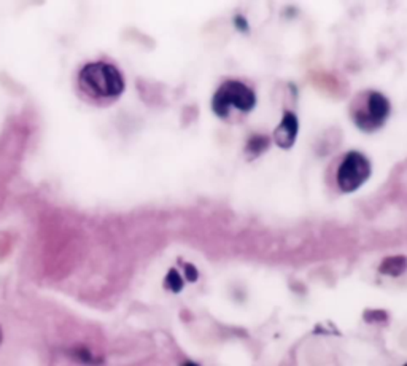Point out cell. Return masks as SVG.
Masks as SVG:
<instances>
[{
	"instance_id": "cell-4",
	"label": "cell",
	"mask_w": 407,
	"mask_h": 366,
	"mask_svg": "<svg viewBox=\"0 0 407 366\" xmlns=\"http://www.w3.org/2000/svg\"><path fill=\"white\" fill-rule=\"evenodd\" d=\"M370 175V164L368 158L350 151L344 156L341 166L337 169V187L342 193H351L360 188Z\"/></svg>"
},
{
	"instance_id": "cell-11",
	"label": "cell",
	"mask_w": 407,
	"mask_h": 366,
	"mask_svg": "<svg viewBox=\"0 0 407 366\" xmlns=\"http://www.w3.org/2000/svg\"><path fill=\"white\" fill-rule=\"evenodd\" d=\"M234 23H235L237 27H240V30H247V29H248L247 23H245V20H244V18H242V16H237Z\"/></svg>"
},
{
	"instance_id": "cell-1",
	"label": "cell",
	"mask_w": 407,
	"mask_h": 366,
	"mask_svg": "<svg viewBox=\"0 0 407 366\" xmlns=\"http://www.w3.org/2000/svg\"><path fill=\"white\" fill-rule=\"evenodd\" d=\"M124 77L113 64L96 61L78 73V89L89 102L108 103L117 101L124 91Z\"/></svg>"
},
{
	"instance_id": "cell-9",
	"label": "cell",
	"mask_w": 407,
	"mask_h": 366,
	"mask_svg": "<svg viewBox=\"0 0 407 366\" xmlns=\"http://www.w3.org/2000/svg\"><path fill=\"white\" fill-rule=\"evenodd\" d=\"M74 353V358L78 360V362L82 363H86V365H93V363H99L101 360L93 355V352L88 351V349H82V347H77V349L72 351Z\"/></svg>"
},
{
	"instance_id": "cell-12",
	"label": "cell",
	"mask_w": 407,
	"mask_h": 366,
	"mask_svg": "<svg viewBox=\"0 0 407 366\" xmlns=\"http://www.w3.org/2000/svg\"><path fill=\"white\" fill-rule=\"evenodd\" d=\"M181 366H199V365H198V363H194V362H185V363L181 365Z\"/></svg>"
},
{
	"instance_id": "cell-13",
	"label": "cell",
	"mask_w": 407,
	"mask_h": 366,
	"mask_svg": "<svg viewBox=\"0 0 407 366\" xmlns=\"http://www.w3.org/2000/svg\"><path fill=\"white\" fill-rule=\"evenodd\" d=\"M2 341H4V333H2V328H0V344H2Z\"/></svg>"
},
{
	"instance_id": "cell-10",
	"label": "cell",
	"mask_w": 407,
	"mask_h": 366,
	"mask_svg": "<svg viewBox=\"0 0 407 366\" xmlns=\"http://www.w3.org/2000/svg\"><path fill=\"white\" fill-rule=\"evenodd\" d=\"M185 276L188 280H190V282H196L199 277V272L193 265H185Z\"/></svg>"
},
{
	"instance_id": "cell-7",
	"label": "cell",
	"mask_w": 407,
	"mask_h": 366,
	"mask_svg": "<svg viewBox=\"0 0 407 366\" xmlns=\"http://www.w3.org/2000/svg\"><path fill=\"white\" fill-rule=\"evenodd\" d=\"M164 286L174 293L181 291V289H183V279H181L177 270H171L167 272L166 279H164Z\"/></svg>"
},
{
	"instance_id": "cell-3",
	"label": "cell",
	"mask_w": 407,
	"mask_h": 366,
	"mask_svg": "<svg viewBox=\"0 0 407 366\" xmlns=\"http://www.w3.org/2000/svg\"><path fill=\"white\" fill-rule=\"evenodd\" d=\"M351 113L361 131L373 132L387 121L390 115V101L377 91H369L355 101Z\"/></svg>"
},
{
	"instance_id": "cell-5",
	"label": "cell",
	"mask_w": 407,
	"mask_h": 366,
	"mask_svg": "<svg viewBox=\"0 0 407 366\" xmlns=\"http://www.w3.org/2000/svg\"><path fill=\"white\" fill-rule=\"evenodd\" d=\"M297 118L293 112H285L282 123L274 131V140L280 149H290L293 146L297 137Z\"/></svg>"
},
{
	"instance_id": "cell-6",
	"label": "cell",
	"mask_w": 407,
	"mask_h": 366,
	"mask_svg": "<svg viewBox=\"0 0 407 366\" xmlns=\"http://www.w3.org/2000/svg\"><path fill=\"white\" fill-rule=\"evenodd\" d=\"M407 270V258L406 256H390L382 261L379 271L385 276L398 277L401 274H404Z\"/></svg>"
},
{
	"instance_id": "cell-2",
	"label": "cell",
	"mask_w": 407,
	"mask_h": 366,
	"mask_svg": "<svg viewBox=\"0 0 407 366\" xmlns=\"http://www.w3.org/2000/svg\"><path fill=\"white\" fill-rule=\"evenodd\" d=\"M254 106H257V96H254L253 89L235 80L224 82L212 101V108L220 118H229L233 110L248 113L252 112Z\"/></svg>"
},
{
	"instance_id": "cell-14",
	"label": "cell",
	"mask_w": 407,
	"mask_h": 366,
	"mask_svg": "<svg viewBox=\"0 0 407 366\" xmlns=\"http://www.w3.org/2000/svg\"><path fill=\"white\" fill-rule=\"evenodd\" d=\"M404 366H407V363H406V365H404Z\"/></svg>"
},
{
	"instance_id": "cell-8",
	"label": "cell",
	"mask_w": 407,
	"mask_h": 366,
	"mask_svg": "<svg viewBox=\"0 0 407 366\" xmlns=\"http://www.w3.org/2000/svg\"><path fill=\"white\" fill-rule=\"evenodd\" d=\"M267 145H269V140H267L264 136H254L248 140L247 151L253 156H258L259 153H263V151L267 149Z\"/></svg>"
}]
</instances>
